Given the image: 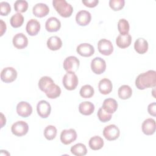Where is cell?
Wrapping results in <instances>:
<instances>
[{"mask_svg": "<svg viewBox=\"0 0 156 156\" xmlns=\"http://www.w3.org/2000/svg\"><path fill=\"white\" fill-rule=\"evenodd\" d=\"M156 85V72L149 70L139 74L135 80V85L139 90L155 87Z\"/></svg>", "mask_w": 156, "mask_h": 156, "instance_id": "obj_1", "label": "cell"}, {"mask_svg": "<svg viewBox=\"0 0 156 156\" xmlns=\"http://www.w3.org/2000/svg\"><path fill=\"white\" fill-rule=\"evenodd\" d=\"M52 4L57 12L62 17H69L73 13V6L65 0H54Z\"/></svg>", "mask_w": 156, "mask_h": 156, "instance_id": "obj_2", "label": "cell"}, {"mask_svg": "<svg viewBox=\"0 0 156 156\" xmlns=\"http://www.w3.org/2000/svg\"><path fill=\"white\" fill-rule=\"evenodd\" d=\"M62 83L66 90H73L77 87L79 80L75 73L67 72L63 77Z\"/></svg>", "mask_w": 156, "mask_h": 156, "instance_id": "obj_3", "label": "cell"}, {"mask_svg": "<svg viewBox=\"0 0 156 156\" xmlns=\"http://www.w3.org/2000/svg\"><path fill=\"white\" fill-rule=\"evenodd\" d=\"M79 60L75 56H69L63 62V68L66 72H76L79 67Z\"/></svg>", "mask_w": 156, "mask_h": 156, "instance_id": "obj_4", "label": "cell"}, {"mask_svg": "<svg viewBox=\"0 0 156 156\" xmlns=\"http://www.w3.org/2000/svg\"><path fill=\"white\" fill-rule=\"evenodd\" d=\"M119 129L115 124H110L105 127L103 130L104 136L108 141H113L116 140L119 136Z\"/></svg>", "mask_w": 156, "mask_h": 156, "instance_id": "obj_5", "label": "cell"}, {"mask_svg": "<svg viewBox=\"0 0 156 156\" xmlns=\"http://www.w3.org/2000/svg\"><path fill=\"white\" fill-rule=\"evenodd\" d=\"M29 130V126L27 122L23 121H18L13 124L11 127L12 132L17 136L25 135Z\"/></svg>", "mask_w": 156, "mask_h": 156, "instance_id": "obj_6", "label": "cell"}, {"mask_svg": "<svg viewBox=\"0 0 156 156\" xmlns=\"http://www.w3.org/2000/svg\"><path fill=\"white\" fill-rule=\"evenodd\" d=\"M17 71L13 67H6L1 73V79L5 83H10L16 80Z\"/></svg>", "mask_w": 156, "mask_h": 156, "instance_id": "obj_7", "label": "cell"}, {"mask_svg": "<svg viewBox=\"0 0 156 156\" xmlns=\"http://www.w3.org/2000/svg\"><path fill=\"white\" fill-rule=\"evenodd\" d=\"M91 68L93 72L96 74H101L105 71V61L101 57H95L91 60Z\"/></svg>", "mask_w": 156, "mask_h": 156, "instance_id": "obj_8", "label": "cell"}, {"mask_svg": "<svg viewBox=\"0 0 156 156\" xmlns=\"http://www.w3.org/2000/svg\"><path fill=\"white\" fill-rule=\"evenodd\" d=\"M77 138V133L73 129H65L60 134L61 142L66 145L69 144L74 141Z\"/></svg>", "mask_w": 156, "mask_h": 156, "instance_id": "obj_9", "label": "cell"}, {"mask_svg": "<svg viewBox=\"0 0 156 156\" xmlns=\"http://www.w3.org/2000/svg\"><path fill=\"white\" fill-rule=\"evenodd\" d=\"M99 52L104 55H110L113 51V46L112 42L107 39L100 40L98 43Z\"/></svg>", "mask_w": 156, "mask_h": 156, "instance_id": "obj_10", "label": "cell"}, {"mask_svg": "<svg viewBox=\"0 0 156 156\" xmlns=\"http://www.w3.org/2000/svg\"><path fill=\"white\" fill-rule=\"evenodd\" d=\"M37 111L38 115L42 118H48L51 111V107L50 104L44 100L39 101L37 105Z\"/></svg>", "mask_w": 156, "mask_h": 156, "instance_id": "obj_11", "label": "cell"}, {"mask_svg": "<svg viewBox=\"0 0 156 156\" xmlns=\"http://www.w3.org/2000/svg\"><path fill=\"white\" fill-rule=\"evenodd\" d=\"M16 112L20 116L26 118L32 114V107L28 102L21 101L16 105Z\"/></svg>", "mask_w": 156, "mask_h": 156, "instance_id": "obj_12", "label": "cell"}, {"mask_svg": "<svg viewBox=\"0 0 156 156\" xmlns=\"http://www.w3.org/2000/svg\"><path fill=\"white\" fill-rule=\"evenodd\" d=\"M91 20V13L87 10H80L78 12L76 16V23L82 26L88 25Z\"/></svg>", "mask_w": 156, "mask_h": 156, "instance_id": "obj_13", "label": "cell"}, {"mask_svg": "<svg viewBox=\"0 0 156 156\" xmlns=\"http://www.w3.org/2000/svg\"><path fill=\"white\" fill-rule=\"evenodd\" d=\"M12 42L13 46L16 48L18 49H22L27 46L28 39L24 34L18 33L13 37Z\"/></svg>", "mask_w": 156, "mask_h": 156, "instance_id": "obj_14", "label": "cell"}, {"mask_svg": "<svg viewBox=\"0 0 156 156\" xmlns=\"http://www.w3.org/2000/svg\"><path fill=\"white\" fill-rule=\"evenodd\" d=\"M77 52L82 57H90L94 53V47L89 43L80 44L76 49Z\"/></svg>", "mask_w": 156, "mask_h": 156, "instance_id": "obj_15", "label": "cell"}, {"mask_svg": "<svg viewBox=\"0 0 156 156\" xmlns=\"http://www.w3.org/2000/svg\"><path fill=\"white\" fill-rule=\"evenodd\" d=\"M155 121L152 118L145 119L141 126L143 132L146 135H153L155 132Z\"/></svg>", "mask_w": 156, "mask_h": 156, "instance_id": "obj_16", "label": "cell"}, {"mask_svg": "<svg viewBox=\"0 0 156 156\" xmlns=\"http://www.w3.org/2000/svg\"><path fill=\"white\" fill-rule=\"evenodd\" d=\"M49 12V7L44 3H37L32 9L33 14L38 18H42L46 16Z\"/></svg>", "mask_w": 156, "mask_h": 156, "instance_id": "obj_17", "label": "cell"}, {"mask_svg": "<svg viewBox=\"0 0 156 156\" xmlns=\"http://www.w3.org/2000/svg\"><path fill=\"white\" fill-rule=\"evenodd\" d=\"M61 27V23L59 20L55 17L49 18L45 23V28L49 32L58 31Z\"/></svg>", "mask_w": 156, "mask_h": 156, "instance_id": "obj_18", "label": "cell"}, {"mask_svg": "<svg viewBox=\"0 0 156 156\" xmlns=\"http://www.w3.org/2000/svg\"><path fill=\"white\" fill-rule=\"evenodd\" d=\"M26 32L30 36H35L38 34L40 30V24L35 19L30 20L26 27Z\"/></svg>", "mask_w": 156, "mask_h": 156, "instance_id": "obj_19", "label": "cell"}, {"mask_svg": "<svg viewBox=\"0 0 156 156\" xmlns=\"http://www.w3.org/2000/svg\"><path fill=\"white\" fill-rule=\"evenodd\" d=\"M46 96L49 99H55L61 94L60 88L55 83H51L44 91Z\"/></svg>", "mask_w": 156, "mask_h": 156, "instance_id": "obj_20", "label": "cell"}, {"mask_svg": "<svg viewBox=\"0 0 156 156\" xmlns=\"http://www.w3.org/2000/svg\"><path fill=\"white\" fill-rule=\"evenodd\" d=\"M98 88L99 92L102 94H108L113 88V85L110 80L104 78L101 79L98 84Z\"/></svg>", "mask_w": 156, "mask_h": 156, "instance_id": "obj_21", "label": "cell"}, {"mask_svg": "<svg viewBox=\"0 0 156 156\" xmlns=\"http://www.w3.org/2000/svg\"><path fill=\"white\" fill-rule=\"evenodd\" d=\"M132 43V37L129 34L126 35L119 34L116 39V45L122 49L129 47Z\"/></svg>", "mask_w": 156, "mask_h": 156, "instance_id": "obj_22", "label": "cell"}, {"mask_svg": "<svg viewBox=\"0 0 156 156\" xmlns=\"http://www.w3.org/2000/svg\"><path fill=\"white\" fill-rule=\"evenodd\" d=\"M108 113H113L118 108V103L115 99L107 98L105 99L102 107Z\"/></svg>", "mask_w": 156, "mask_h": 156, "instance_id": "obj_23", "label": "cell"}, {"mask_svg": "<svg viewBox=\"0 0 156 156\" xmlns=\"http://www.w3.org/2000/svg\"><path fill=\"white\" fill-rule=\"evenodd\" d=\"M134 49L136 52L140 54L146 53L148 49V43L143 38H138L135 41Z\"/></svg>", "mask_w": 156, "mask_h": 156, "instance_id": "obj_24", "label": "cell"}, {"mask_svg": "<svg viewBox=\"0 0 156 156\" xmlns=\"http://www.w3.org/2000/svg\"><path fill=\"white\" fill-rule=\"evenodd\" d=\"M94 110V104L89 101L82 102L79 105V111L83 115H90L93 113Z\"/></svg>", "mask_w": 156, "mask_h": 156, "instance_id": "obj_25", "label": "cell"}, {"mask_svg": "<svg viewBox=\"0 0 156 156\" xmlns=\"http://www.w3.org/2000/svg\"><path fill=\"white\" fill-rule=\"evenodd\" d=\"M47 46L51 51H57L62 46V41L57 36H52L47 40Z\"/></svg>", "mask_w": 156, "mask_h": 156, "instance_id": "obj_26", "label": "cell"}, {"mask_svg": "<svg viewBox=\"0 0 156 156\" xmlns=\"http://www.w3.org/2000/svg\"><path fill=\"white\" fill-rule=\"evenodd\" d=\"M104 140L99 136H94L91 137L89 140V146L94 151H97L101 149L104 146Z\"/></svg>", "mask_w": 156, "mask_h": 156, "instance_id": "obj_27", "label": "cell"}, {"mask_svg": "<svg viewBox=\"0 0 156 156\" xmlns=\"http://www.w3.org/2000/svg\"><path fill=\"white\" fill-rule=\"evenodd\" d=\"M118 96L121 99H127L130 98L132 94V90L127 85H123L121 86L118 91Z\"/></svg>", "mask_w": 156, "mask_h": 156, "instance_id": "obj_28", "label": "cell"}, {"mask_svg": "<svg viewBox=\"0 0 156 156\" xmlns=\"http://www.w3.org/2000/svg\"><path fill=\"white\" fill-rule=\"evenodd\" d=\"M71 152L76 156H84L87 153V149L85 144L77 143L71 147Z\"/></svg>", "mask_w": 156, "mask_h": 156, "instance_id": "obj_29", "label": "cell"}, {"mask_svg": "<svg viewBox=\"0 0 156 156\" xmlns=\"http://www.w3.org/2000/svg\"><path fill=\"white\" fill-rule=\"evenodd\" d=\"M24 22V17L20 13H16L14 14L10 20L11 26L14 28H18L21 27Z\"/></svg>", "mask_w": 156, "mask_h": 156, "instance_id": "obj_30", "label": "cell"}, {"mask_svg": "<svg viewBox=\"0 0 156 156\" xmlns=\"http://www.w3.org/2000/svg\"><path fill=\"white\" fill-rule=\"evenodd\" d=\"M94 93V88L90 85H85L80 90V95L83 98H90Z\"/></svg>", "mask_w": 156, "mask_h": 156, "instance_id": "obj_31", "label": "cell"}, {"mask_svg": "<svg viewBox=\"0 0 156 156\" xmlns=\"http://www.w3.org/2000/svg\"><path fill=\"white\" fill-rule=\"evenodd\" d=\"M118 29L121 35H126L129 34L130 29L129 22L126 19H120L118 22Z\"/></svg>", "mask_w": 156, "mask_h": 156, "instance_id": "obj_32", "label": "cell"}, {"mask_svg": "<svg viewBox=\"0 0 156 156\" xmlns=\"http://www.w3.org/2000/svg\"><path fill=\"white\" fill-rule=\"evenodd\" d=\"M57 133V129L52 125L48 126L44 130V136L48 140H52L56 136Z\"/></svg>", "mask_w": 156, "mask_h": 156, "instance_id": "obj_33", "label": "cell"}, {"mask_svg": "<svg viewBox=\"0 0 156 156\" xmlns=\"http://www.w3.org/2000/svg\"><path fill=\"white\" fill-rule=\"evenodd\" d=\"M28 8V2L24 0H18L14 3V9L18 13L25 12Z\"/></svg>", "mask_w": 156, "mask_h": 156, "instance_id": "obj_34", "label": "cell"}, {"mask_svg": "<svg viewBox=\"0 0 156 156\" xmlns=\"http://www.w3.org/2000/svg\"><path fill=\"white\" fill-rule=\"evenodd\" d=\"M52 83H54V80L49 76H43L40 78L38 81L39 88L44 92V90Z\"/></svg>", "mask_w": 156, "mask_h": 156, "instance_id": "obj_35", "label": "cell"}, {"mask_svg": "<svg viewBox=\"0 0 156 156\" xmlns=\"http://www.w3.org/2000/svg\"><path fill=\"white\" fill-rule=\"evenodd\" d=\"M97 115L99 119L102 122H106L112 118V115L107 112L102 107L99 108Z\"/></svg>", "mask_w": 156, "mask_h": 156, "instance_id": "obj_36", "label": "cell"}, {"mask_svg": "<svg viewBox=\"0 0 156 156\" xmlns=\"http://www.w3.org/2000/svg\"><path fill=\"white\" fill-rule=\"evenodd\" d=\"M125 1L124 0H110L109 1V6L110 8L115 10H120L124 6Z\"/></svg>", "mask_w": 156, "mask_h": 156, "instance_id": "obj_37", "label": "cell"}, {"mask_svg": "<svg viewBox=\"0 0 156 156\" xmlns=\"http://www.w3.org/2000/svg\"><path fill=\"white\" fill-rule=\"evenodd\" d=\"M11 11V7L7 2H0V14L2 16H7Z\"/></svg>", "mask_w": 156, "mask_h": 156, "instance_id": "obj_38", "label": "cell"}, {"mask_svg": "<svg viewBox=\"0 0 156 156\" xmlns=\"http://www.w3.org/2000/svg\"><path fill=\"white\" fill-rule=\"evenodd\" d=\"M82 2L85 6L90 8L96 7L99 3L98 0H86V1H82Z\"/></svg>", "mask_w": 156, "mask_h": 156, "instance_id": "obj_39", "label": "cell"}, {"mask_svg": "<svg viewBox=\"0 0 156 156\" xmlns=\"http://www.w3.org/2000/svg\"><path fill=\"white\" fill-rule=\"evenodd\" d=\"M147 111H148V113L151 115H152L153 116H156V104H155V102H152L148 105Z\"/></svg>", "mask_w": 156, "mask_h": 156, "instance_id": "obj_40", "label": "cell"}, {"mask_svg": "<svg viewBox=\"0 0 156 156\" xmlns=\"http://www.w3.org/2000/svg\"><path fill=\"white\" fill-rule=\"evenodd\" d=\"M1 36L3 35L4 33L6 31V24L5 23L2 21V20H1Z\"/></svg>", "mask_w": 156, "mask_h": 156, "instance_id": "obj_41", "label": "cell"}, {"mask_svg": "<svg viewBox=\"0 0 156 156\" xmlns=\"http://www.w3.org/2000/svg\"><path fill=\"white\" fill-rule=\"evenodd\" d=\"M1 121H2V122H1V127H2L3 126H4V125H5V123H6V119H5V118H4V115L2 114V113H1Z\"/></svg>", "mask_w": 156, "mask_h": 156, "instance_id": "obj_42", "label": "cell"}]
</instances>
